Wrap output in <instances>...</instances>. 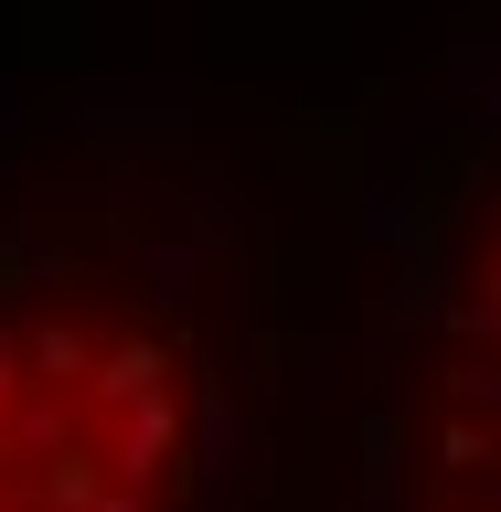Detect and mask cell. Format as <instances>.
<instances>
[{"label":"cell","mask_w":501,"mask_h":512,"mask_svg":"<svg viewBox=\"0 0 501 512\" xmlns=\"http://www.w3.org/2000/svg\"><path fill=\"white\" fill-rule=\"evenodd\" d=\"M171 363L96 288H0V512H160Z\"/></svg>","instance_id":"cell-1"}]
</instances>
